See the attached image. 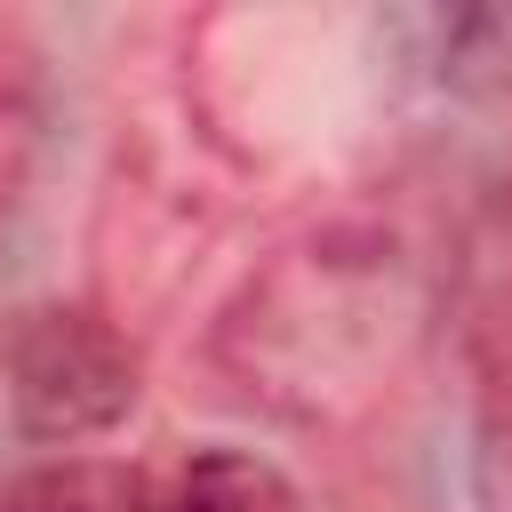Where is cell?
Instances as JSON below:
<instances>
[{
	"label": "cell",
	"instance_id": "1",
	"mask_svg": "<svg viewBox=\"0 0 512 512\" xmlns=\"http://www.w3.org/2000/svg\"><path fill=\"white\" fill-rule=\"evenodd\" d=\"M400 256L376 232H312L280 248L224 312L216 352L248 392L288 416H328L344 392L392 376L400 352Z\"/></svg>",
	"mask_w": 512,
	"mask_h": 512
},
{
	"label": "cell",
	"instance_id": "2",
	"mask_svg": "<svg viewBox=\"0 0 512 512\" xmlns=\"http://www.w3.org/2000/svg\"><path fill=\"white\" fill-rule=\"evenodd\" d=\"M136 344L88 304H24L0 336V400L32 448H88L136 416Z\"/></svg>",
	"mask_w": 512,
	"mask_h": 512
},
{
	"label": "cell",
	"instance_id": "3",
	"mask_svg": "<svg viewBox=\"0 0 512 512\" xmlns=\"http://www.w3.org/2000/svg\"><path fill=\"white\" fill-rule=\"evenodd\" d=\"M448 328L480 384L488 440L512 448V176L480 192L448 248Z\"/></svg>",
	"mask_w": 512,
	"mask_h": 512
},
{
	"label": "cell",
	"instance_id": "4",
	"mask_svg": "<svg viewBox=\"0 0 512 512\" xmlns=\"http://www.w3.org/2000/svg\"><path fill=\"white\" fill-rule=\"evenodd\" d=\"M152 512H296V488L256 448H192Z\"/></svg>",
	"mask_w": 512,
	"mask_h": 512
},
{
	"label": "cell",
	"instance_id": "5",
	"mask_svg": "<svg viewBox=\"0 0 512 512\" xmlns=\"http://www.w3.org/2000/svg\"><path fill=\"white\" fill-rule=\"evenodd\" d=\"M416 32L432 40L424 64L448 88H464V96L512 88V8H448V16H416Z\"/></svg>",
	"mask_w": 512,
	"mask_h": 512
},
{
	"label": "cell",
	"instance_id": "6",
	"mask_svg": "<svg viewBox=\"0 0 512 512\" xmlns=\"http://www.w3.org/2000/svg\"><path fill=\"white\" fill-rule=\"evenodd\" d=\"M0 512H152L144 480L104 456H48L0 488Z\"/></svg>",
	"mask_w": 512,
	"mask_h": 512
}]
</instances>
